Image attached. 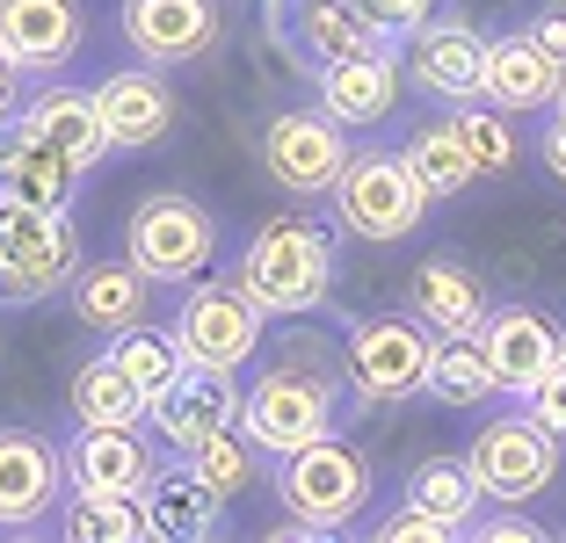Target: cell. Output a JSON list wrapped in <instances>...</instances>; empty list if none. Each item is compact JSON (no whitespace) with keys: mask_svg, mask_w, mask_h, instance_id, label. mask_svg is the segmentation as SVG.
Listing matches in <instances>:
<instances>
[{"mask_svg":"<svg viewBox=\"0 0 566 543\" xmlns=\"http://www.w3.org/2000/svg\"><path fill=\"white\" fill-rule=\"evenodd\" d=\"M378 536H385V543H450V529L436 522L429 508H415V500H400V508H392V514L378 522Z\"/></svg>","mask_w":566,"mask_h":543,"instance_id":"obj_36","label":"cell"},{"mask_svg":"<svg viewBox=\"0 0 566 543\" xmlns=\"http://www.w3.org/2000/svg\"><path fill=\"white\" fill-rule=\"evenodd\" d=\"M400 58H407V81L436 102H472L480 95V73H486V36L472 30L465 15H429L421 30L400 36Z\"/></svg>","mask_w":566,"mask_h":543,"instance_id":"obj_17","label":"cell"},{"mask_svg":"<svg viewBox=\"0 0 566 543\" xmlns=\"http://www.w3.org/2000/svg\"><path fill=\"white\" fill-rule=\"evenodd\" d=\"M465 464L480 478V493L501 500V508H523L559 478V435H545L531 413H494L480 435L465 443Z\"/></svg>","mask_w":566,"mask_h":543,"instance_id":"obj_9","label":"cell"},{"mask_svg":"<svg viewBox=\"0 0 566 543\" xmlns=\"http://www.w3.org/2000/svg\"><path fill=\"white\" fill-rule=\"evenodd\" d=\"M480 341L494 355V384L509 398H523L552 362H566V327L552 312H537V305H494L480 319Z\"/></svg>","mask_w":566,"mask_h":543,"instance_id":"obj_19","label":"cell"},{"mask_svg":"<svg viewBox=\"0 0 566 543\" xmlns=\"http://www.w3.org/2000/svg\"><path fill=\"white\" fill-rule=\"evenodd\" d=\"M66 398H73V420H95V428H138V420H146V392H138L109 355L81 362Z\"/></svg>","mask_w":566,"mask_h":543,"instance_id":"obj_30","label":"cell"},{"mask_svg":"<svg viewBox=\"0 0 566 543\" xmlns=\"http://www.w3.org/2000/svg\"><path fill=\"white\" fill-rule=\"evenodd\" d=\"M73 189H81V167L51 146L44 131H30V116H0V196L44 203V211H73Z\"/></svg>","mask_w":566,"mask_h":543,"instance_id":"obj_20","label":"cell"},{"mask_svg":"<svg viewBox=\"0 0 566 543\" xmlns=\"http://www.w3.org/2000/svg\"><path fill=\"white\" fill-rule=\"evenodd\" d=\"M87 44V8L81 0H0V51L15 58L22 73L51 81L66 73Z\"/></svg>","mask_w":566,"mask_h":543,"instance_id":"obj_18","label":"cell"},{"mask_svg":"<svg viewBox=\"0 0 566 543\" xmlns=\"http://www.w3.org/2000/svg\"><path fill=\"white\" fill-rule=\"evenodd\" d=\"M138 508H146V529L160 543H203V536H218V529H226V493H218V486H203L189 457L153 464Z\"/></svg>","mask_w":566,"mask_h":543,"instance_id":"obj_21","label":"cell"},{"mask_svg":"<svg viewBox=\"0 0 566 543\" xmlns=\"http://www.w3.org/2000/svg\"><path fill=\"white\" fill-rule=\"evenodd\" d=\"M59 529H66L73 543H138V536H153L138 493H73L66 508H59Z\"/></svg>","mask_w":566,"mask_h":543,"instance_id":"obj_31","label":"cell"},{"mask_svg":"<svg viewBox=\"0 0 566 543\" xmlns=\"http://www.w3.org/2000/svg\"><path fill=\"white\" fill-rule=\"evenodd\" d=\"M559 81H566V73L516 30V36H494V44H486L480 102H494V109H509V116H531V109H552Z\"/></svg>","mask_w":566,"mask_h":543,"instance_id":"obj_25","label":"cell"},{"mask_svg":"<svg viewBox=\"0 0 566 543\" xmlns=\"http://www.w3.org/2000/svg\"><path fill=\"white\" fill-rule=\"evenodd\" d=\"M117 30L132 44V58H146L160 73H182V66H197V58L218 51L226 15H218V0H124Z\"/></svg>","mask_w":566,"mask_h":543,"instance_id":"obj_13","label":"cell"},{"mask_svg":"<svg viewBox=\"0 0 566 543\" xmlns=\"http://www.w3.org/2000/svg\"><path fill=\"white\" fill-rule=\"evenodd\" d=\"M73 268H81V232H73L66 211L0 196V305L8 312L59 297L73 283Z\"/></svg>","mask_w":566,"mask_h":543,"instance_id":"obj_3","label":"cell"},{"mask_svg":"<svg viewBox=\"0 0 566 543\" xmlns=\"http://www.w3.org/2000/svg\"><path fill=\"white\" fill-rule=\"evenodd\" d=\"M22 109V66L0 51V116H15Z\"/></svg>","mask_w":566,"mask_h":543,"instance_id":"obj_40","label":"cell"},{"mask_svg":"<svg viewBox=\"0 0 566 543\" xmlns=\"http://www.w3.org/2000/svg\"><path fill=\"white\" fill-rule=\"evenodd\" d=\"M175 348L182 362H203V370H226L240 377L254 355H262V333H269V312L254 305L240 283H189L182 312H175Z\"/></svg>","mask_w":566,"mask_h":543,"instance_id":"obj_8","label":"cell"},{"mask_svg":"<svg viewBox=\"0 0 566 543\" xmlns=\"http://www.w3.org/2000/svg\"><path fill=\"white\" fill-rule=\"evenodd\" d=\"M537 152H545L552 181H566V124H559V116H552V131H545V146H537Z\"/></svg>","mask_w":566,"mask_h":543,"instance_id":"obj_41","label":"cell"},{"mask_svg":"<svg viewBox=\"0 0 566 543\" xmlns=\"http://www.w3.org/2000/svg\"><path fill=\"white\" fill-rule=\"evenodd\" d=\"M313 87H319V109H327L342 131H378L407 95V58L392 44H370V51H356V58H342V66H319Z\"/></svg>","mask_w":566,"mask_h":543,"instance_id":"obj_16","label":"cell"},{"mask_svg":"<svg viewBox=\"0 0 566 543\" xmlns=\"http://www.w3.org/2000/svg\"><path fill=\"white\" fill-rule=\"evenodd\" d=\"M523 36H531V44H537V51H545L552 66H559V73H566V0H552L545 15H531V22H523Z\"/></svg>","mask_w":566,"mask_h":543,"instance_id":"obj_38","label":"cell"},{"mask_svg":"<svg viewBox=\"0 0 566 543\" xmlns=\"http://www.w3.org/2000/svg\"><path fill=\"white\" fill-rule=\"evenodd\" d=\"M429 355H436V333L421 327L415 312L356 319L349 341H342V370H349L364 406H400V398H415L421 384H429Z\"/></svg>","mask_w":566,"mask_h":543,"instance_id":"obj_6","label":"cell"},{"mask_svg":"<svg viewBox=\"0 0 566 543\" xmlns=\"http://www.w3.org/2000/svg\"><path fill=\"white\" fill-rule=\"evenodd\" d=\"M233 283L254 297V305H262L269 319H305V312H319V305H327V290H334V232L319 225V217H305V211L269 217V225L248 239Z\"/></svg>","mask_w":566,"mask_h":543,"instance_id":"obj_1","label":"cell"},{"mask_svg":"<svg viewBox=\"0 0 566 543\" xmlns=\"http://www.w3.org/2000/svg\"><path fill=\"white\" fill-rule=\"evenodd\" d=\"M370 486H378V478H370V457L356 443H342V435H319V443L276 457V500L305 536H342V529H356L364 508H370Z\"/></svg>","mask_w":566,"mask_h":543,"instance_id":"obj_2","label":"cell"},{"mask_svg":"<svg viewBox=\"0 0 566 543\" xmlns=\"http://www.w3.org/2000/svg\"><path fill=\"white\" fill-rule=\"evenodd\" d=\"M189 464H197V478H203V486H218L226 500H240L254 478H262V449H254V435L240 428V420H233V428H218L211 443H197V449H189Z\"/></svg>","mask_w":566,"mask_h":543,"instance_id":"obj_33","label":"cell"},{"mask_svg":"<svg viewBox=\"0 0 566 543\" xmlns=\"http://www.w3.org/2000/svg\"><path fill=\"white\" fill-rule=\"evenodd\" d=\"M407 312L421 319L429 333H480V319L494 312L480 268H465L458 254H429L407 283Z\"/></svg>","mask_w":566,"mask_h":543,"instance_id":"obj_24","label":"cell"},{"mask_svg":"<svg viewBox=\"0 0 566 543\" xmlns=\"http://www.w3.org/2000/svg\"><path fill=\"white\" fill-rule=\"evenodd\" d=\"M552 116H559V124H566V81H559V95H552Z\"/></svg>","mask_w":566,"mask_h":543,"instance_id":"obj_42","label":"cell"},{"mask_svg":"<svg viewBox=\"0 0 566 543\" xmlns=\"http://www.w3.org/2000/svg\"><path fill=\"white\" fill-rule=\"evenodd\" d=\"M153 443H138V428H81L66 435V486L73 493H146L153 478Z\"/></svg>","mask_w":566,"mask_h":543,"instance_id":"obj_22","label":"cell"},{"mask_svg":"<svg viewBox=\"0 0 566 543\" xmlns=\"http://www.w3.org/2000/svg\"><path fill=\"white\" fill-rule=\"evenodd\" d=\"M30 131H44L51 146L66 152L73 167H102L109 160V138H102V116H95V87H66V81H51V87H36L30 95Z\"/></svg>","mask_w":566,"mask_h":543,"instance_id":"obj_26","label":"cell"},{"mask_svg":"<svg viewBox=\"0 0 566 543\" xmlns=\"http://www.w3.org/2000/svg\"><path fill=\"white\" fill-rule=\"evenodd\" d=\"M472 536H486V543H537V536H545V522H531V514H516V508H501V514H480V522H472Z\"/></svg>","mask_w":566,"mask_h":543,"instance_id":"obj_39","label":"cell"},{"mask_svg":"<svg viewBox=\"0 0 566 543\" xmlns=\"http://www.w3.org/2000/svg\"><path fill=\"white\" fill-rule=\"evenodd\" d=\"M327 203L342 217V232L364 239V247H400L429 217V196H421V181L407 174L400 152H349V167L327 189Z\"/></svg>","mask_w":566,"mask_h":543,"instance_id":"obj_5","label":"cell"},{"mask_svg":"<svg viewBox=\"0 0 566 543\" xmlns=\"http://www.w3.org/2000/svg\"><path fill=\"white\" fill-rule=\"evenodd\" d=\"M95 116H102V138H109V152H153L175 138V124H182V95H175V81H167L160 66H117L102 73L95 87Z\"/></svg>","mask_w":566,"mask_h":543,"instance_id":"obj_12","label":"cell"},{"mask_svg":"<svg viewBox=\"0 0 566 543\" xmlns=\"http://www.w3.org/2000/svg\"><path fill=\"white\" fill-rule=\"evenodd\" d=\"M146 420H153V435H160L175 457H189L197 443H211L218 428H233V420H240V384L226 377V370L182 362L175 384H160V392L146 398Z\"/></svg>","mask_w":566,"mask_h":543,"instance_id":"obj_15","label":"cell"},{"mask_svg":"<svg viewBox=\"0 0 566 543\" xmlns=\"http://www.w3.org/2000/svg\"><path fill=\"white\" fill-rule=\"evenodd\" d=\"M66 443L44 428H0V536H36L66 508Z\"/></svg>","mask_w":566,"mask_h":543,"instance_id":"obj_11","label":"cell"},{"mask_svg":"<svg viewBox=\"0 0 566 543\" xmlns=\"http://www.w3.org/2000/svg\"><path fill=\"white\" fill-rule=\"evenodd\" d=\"M400 160H407V174L421 181V196H429V203L465 196L472 181H480V167H472V152H465V138H458V124H450V116H436V124L407 131Z\"/></svg>","mask_w":566,"mask_h":543,"instance_id":"obj_27","label":"cell"},{"mask_svg":"<svg viewBox=\"0 0 566 543\" xmlns=\"http://www.w3.org/2000/svg\"><path fill=\"white\" fill-rule=\"evenodd\" d=\"M146 297H153V276L132 262V254H117V262H81L73 268V283H66V305H73V319H81L87 333H124V327H138L146 319Z\"/></svg>","mask_w":566,"mask_h":543,"instance_id":"obj_23","label":"cell"},{"mask_svg":"<svg viewBox=\"0 0 566 543\" xmlns=\"http://www.w3.org/2000/svg\"><path fill=\"white\" fill-rule=\"evenodd\" d=\"M349 131L334 124L327 109H276L262 124V174L276 181L283 196H298V203H313V196H327L334 181H342V167H349Z\"/></svg>","mask_w":566,"mask_h":543,"instance_id":"obj_10","label":"cell"},{"mask_svg":"<svg viewBox=\"0 0 566 543\" xmlns=\"http://www.w3.org/2000/svg\"><path fill=\"white\" fill-rule=\"evenodd\" d=\"M370 22H378V36L392 44V36H407V30H421V22L436 15V0H356Z\"/></svg>","mask_w":566,"mask_h":543,"instance_id":"obj_37","label":"cell"},{"mask_svg":"<svg viewBox=\"0 0 566 543\" xmlns=\"http://www.w3.org/2000/svg\"><path fill=\"white\" fill-rule=\"evenodd\" d=\"M450 124H458V138H465L472 167L480 174H509L516 167V131H509V109H494V102H450Z\"/></svg>","mask_w":566,"mask_h":543,"instance_id":"obj_34","label":"cell"},{"mask_svg":"<svg viewBox=\"0 0 566 543\" xmlns=\"http://www.w3.org/2000/svg\"><path fill=\"white\" fill-rule=\"evenodd\" d=\"M342 420V392L327 384V370H305V362H276L240 392V428L254 435L262 457H291V449L334 435Z\"/></svg>","mask_w":566,"mask_h":543,"instance_id":"obj_4","label":"cell"},{"mask_svg":"<svg viewBox=\"0 0 566 543\" xmlns=\"http://www.w3.org/2000/svg\"><path fill=\"white\" fill-rule=\"evenodd\" d=\"M102 355L117 362L124 377L138 384V392H160V384H175V370H182V348H175V333L167 327H146V319H138V327H124V333H109V348H102Z\"/></svg>","mask_w":566,"mask_h":543,"instance_id":"obj_32","label":"cell"},{"mask_svg":"<svg viewBox=\"0 0 566 543\" xmlns=\"http://www.w3.org/2000/svg\"><path fill=\"white\" fill-rule=\"evenodd\" d=\"M407 500L429 508L450 536H465V529L480 522V508H486V493H480V478H472L465 457H421L415 471H407Z\"/></svg>","mask_w":566,"mask_h":543,"instance_id":"obj_29","label":"cell"},{"mask_svg":"<svg viewBox=\"0 0 566 543\" xmlns=\"http://www.w3.org/2000/svg\"><path fill=\"white\" fill-rule=\"evenodd\" d=\"M269 30H276L283 58L305 66V73L342 66V58H356V51L385 44L378 22H370L356 0H269Z\"/></svg>","mask_w":566,"mask_h":543,"instance_id":"obj_14","label":"cell"},{"mask_svg":"<svg viewBox=\"0 0 566 543\" xmlns=\"http://www.w3.org/2000/svg\"><path fill=\"white\" fill-rule=\"evenodd\" d=\"M421 392H429L436 406H486V398H501V384H494V355H486L480 333H436L429 384H421Z\"/></svg>","mask_w":566,"mask_h":543,"instance_id":"obj_28","label":"cell"},{"mask_svg":"<svg viewBox=\"0 0 566 543\" xmlns=\"http://www.w3.org/2000/svg\"><path fill=\"white\" fill-rule=\"evenodd\" d=\"M124 254H132L153 283H175V290H182V283H197L203 268H211L218 217L203 211L197 196H182V189H160V196H146L132 211V225H124Z\"/></svg>","mask_w":566,"mask_h":543,"instance_id":"obj_7","label":"cell"},{"mask_svg":"<svg viewBox=\"0 0 566 543\" xmlns=\"http://www.w3.org/2000/svg\"><path fill=\"white\" fill-rule=\"evenodd\" d=\"M523 413H531L545 435H559V443H566V362H552L545 377L523 392Z\"/></svg>","mask_w":566,"mask_h":543,"instance_id":"obj_35","label":"cell"}]
</instances>
